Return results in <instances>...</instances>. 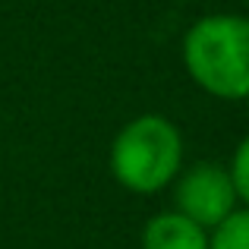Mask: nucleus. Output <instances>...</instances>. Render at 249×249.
Listing matches in <instances>:
<instances>
[{
  "mask_svg": "<svg viewBox=\"0 0 249 249\" xmlns=\"http://www.w3.org/2000/svg\"><path fill=\"white\" fill-rule=\"evenodd\" d=\"M231 183H233V193H237V199L246 202L249 208V136L237 145V152H233V161H231Z\"/></svg>",
  "mask_w": 249,
  "mask_h": 249,
  "instance_id": "423d86ee",
  "label": "nucleus"
},
{
  "mask_svg": "<svg viewBox=\"0 0 249 249\" xmlns=\"http://www.w3.org/2000/svg\"><path fill=\"white\" fill-rule=\"evenodd\" d=\"M237 205V193H233L231 174L221 164H193L177 183V212L183 218H189L193 224L218 227L221 221H227Z\"/></svg>",
  "mask_w": 249,
  "mask_h": 249,
  "instance_id": "7ed1b4c3",
  "label": "nucleus"
},
{
  "mask_svg": "<svg viewBox=\"0 0 249 249\" xmlns=\"http://www.w3.org/2000/svg\"><path fill=\"white\" fill-rule=\"evenodd\" d=\"M208 249H249V208L221 221L214 227V237L208 240Z\"/></svg>",
  "mask_w": 249,
  "mask_h": 249,
  "instance_id": "39448f33",
  "label": "nucleus"
},
{
  "mask_svg": "<svg viewBox=\"0 0 249 249\" xmlns=\"http://www.w3.org/2000/svg\"><path fill=\"white\" fill-rule=\"evenodd\" d=\"M246 101H249V98H246Z\"/></svg>",
  "mask_w": 249,
  "mask_h": 249,
  "instance_id": "0eeeda50",
  "label": "nucleus"
},
{
  "mask_svg": "<svg viewBox=\"0 0 249 249\" xmlns=\"http://www.w3.org/2000/svg\"><path fill=\"white\" fill-rule=\"evenodd\" d=\"M183 63L199 89L214 98H249V19L205 16L183 38Z\"/></svg>",
  "mask_w": 249,
  "mask_h": 249,
  "instance_id": "f257e3e1",
  "label": "nucleus"
},
{
  "mask_svg": "<svg viewBox=\"0 0 249 249\" xmlns=\"http://www.w3.org/2000/svg\"><path fill=\"white\" fill-rule=\"evenodd\" d=\"M183 139L161 114H142L117 133L110 145V174L129 193H158L177 177Z\"/></svg>",
  "mask_w": 249,
  "mask_h": 249,
  "instance_id": "f03ea898",
  "label": "nucleus"
},
{
  "mask_svg": "<svg viewBox=\"0 0 249 249\" xmlns=\"http://www.w3.org/2000/svg\"><path fill=\"white\" fill-rule=\"evenodd\" d=\"M142 249H208V237L180 212H161L145 224Z\"/></svg>",
  "mask_w": 249,
  "mask_h": 249,
  "instance_id": "20e7f679",
  "label": "nucleus"
}]
</instances>
